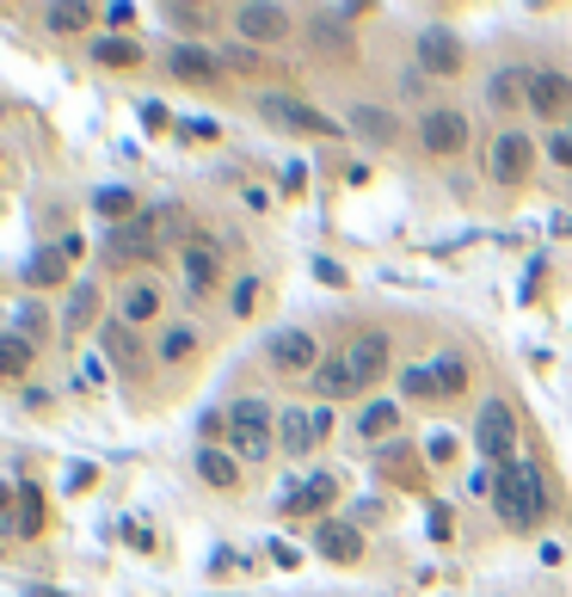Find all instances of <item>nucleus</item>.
Wrapping results in <instances>:
<instances>
[{
  "instance_id": "obj_1",
  "label": "nucleus",
  "mask_w": 572,
  "mask_h": 597,
  "mask_svg": "<svg viewBox=\"0 0 572 597\" xmlns=\"http://www.w3.org/2000/svg\"><path fill=\"white\" fill-rule=\"evenodd\" d=\"M493 511L511 530H541V518H548V469L541 462L493 469Z\"/></svg>"
},
{
  "instance_id": "obj_2",
  "label": "nucleus",
  "mask_w": 572,
  "mask_h": 597,
  "mask_svg": "<svg viewBox=\"0 0 572 597\" xmlns=\"http://www.w3.org/2000/svg\"><path fill=\"white\" fill-rule=\"evenodd\" d=\"M278 413L265 407L259 394H247V401H234L228 407V443H234V457L240 462H265L271 457V443H278Z\"/></svg>"
},
{
  "instance_id": "obj_3",
  "label": "nucleus",
  "mask_w": 572,
  "mask_h": 597,
  "mask_svg": "<svg viewBox=\"0 0 572 597\" xmlns=\"http://www.w3.org/2000/svg\"><path fill=\"white\" fill-rule=\"evenodd\" d=\"M259 117L271 129H283V136H345L339 117H326L321 105H309L295 93H259Z\"/></svg>"
},
{
  "instance_id": "obj_4",
  "label": "nucleus",
  "mask_w": 572,
  "mask_h": 597,
  "mask_svg": "<svg viewBox=\"0 0 572 597\" xmlns=\"http://www.w3.org/2000/svg\"><path fill=\"white\" fill-rule=\"evenodd\" d=\"M265 363L278 370V376H295V382H309L314 370H321V346H314V333L309 327H283L265 339Z\"/></svg>"
},
{
  "instance_id": "obj_5",
  "label": "nucleus",
  "mask_w": 572,
  "mask_h": 597,
  "mask_svg": "<svg viewBox=\"0 0 572 597\" xmlns=\"http://www.w3.org/2000/svg\"><path fill=\"white\" fill-rule=\"evenodd\" d=\"M511 443H517V413H511V401H486L474 419V450L486 462H498L505 469L511 462Z\"/></svg>"
},
{
  "instance_id": "obj_6",
  "label": "nucleus",
  "mask_w": 572,
  "mask_h": 597,
  "mask_svg": "<svg viewBox=\"0 0 572 597\" xmlns=\"http://www.w3.org/2000/svg\"><path fill=\"white\" fill-rule=\"evenodd\" d=\"M160 252V235H155V216H136V222H117L105 235V266H148Z\"/></svg>"
},
{
  "instance_id": "obj_7",
  "label": "nucleus",
  "mask_w": 572,
  "mask_h": 597,
  "mask_svg": "<svg viewBox=\"0 0 572 597\" xmlns=\"http://www.w3.org/2000/svg\"><path fill=\"white\" fill-rule=\"evenodd\" d=\"M418 68H425L431 80H456L468 68L462 37L449 32V25H425V32H418Z\"/></svg>"
},
{
  "instance_id": "obj_8",
  "label": "nucleus",
  "mask_w": 572,
  "mask_h": 597,
  "mask_svg": "<svg viewBox=\"0 0 572 597\" xmlns=\"http://www.w3.org/2000/svg\"><path fill=\"white\" fill-rule=\"evenodd\" d=\"M222 49H203V44H172L167 49V80H186V87H216L222 80Z\"/></svg>"
},
{
  "instance_id": "obj_9",
  "label": "nucleus",
  "mask_w": 572,
  "mask_h": 597,
  "mask_svg": "<svg viewBox=\"0 0 572 597\" xmlns=\"http://www.w3.org/2000/svg\"><path fill=\"white\" fill-rule=\"evenodd\" d=\"M418 142H425V155H437V160L462 155L468 148V117L462 111H425V117H418Z\"/></svg>"
},
{
  "instance_id": "obj_10",
  "label": "nucleus",
  "mask_w": 572,
  "mask_h": 597,
  "mask_svg": "<svg viewBox=\"0 0 572 597\" xmlns=\"http://www.w3.org/2000/svg\"><path fill=\"white\" fill-rule=\"evenodd\" d=\"M80 259V235H63V240H49V247L32 252V266H25V283L32 290H56V283L68 278V266Z\"/></svg>"
},
{
  "instance_id": "obj_11",
  "label": "nucleus",
  "mask_w": 572,
  "mask_h": 597,
  "mask_svg": "<svg viewBox=\"0 0 572 597\" xmlns=\"http://www.w3.org/2000/svg\"><path fill=\"white\" fill-rule=\"evenodd\" d=\"M333 499H339V474H333V469H314L295 493H283V511H290V518H314V523H321Z\"/></svg>"
},
{
  "instance_id": "obj_12",
  "label": "nucleus",
  "mask_w": 572,
  "mask_h": 597,
  "mask_svg": "<svg viewBox=\"0 0 572 597\" xmlns=\"http://www.w3.org/2000/svg\"><path fill=\"white\" fill-rule=\"evenodd\" d=\"M234 25H240L247 44H283V37H290V13H283V7H265V0L234 7Z\"/></svg>"
},
{
  "instance_id": "obj_13",
  "label": "nucleus",
  "mask_w": 572,
  "mask_h": 597,
  "mask_svg": "<svg viewBox=\"0 0 572 597\" xmlns=\"http://www.w3.org/2000/svg\"><path fill=\"white\" fill-rule=\"evenodd\" d=\"M314 554H326V561H339V566H357L363 561V530L345 518H321L314 523Z\"/></svg>"
},
{
  "instance_id": "obj_14",
  "label": "nucleus",
  "mask_w": 572,
  "mask_h": 597,
  "mask_svg": "<svg viewBox=\"0 0 572 597\" xmlns=\"http://www.w3.org/2000/svg\"><path fill=\"white\" fill-rule=\"evenodd\" d=\"M283 431H278V443L290 450V457H309L314 443H326V431H333V413H283Z\"/></svg>"
},
{
  "instance_id": "obj_15",
  "label": "nucleus",
  "mask_w": 572,
  "mask_h": 597,
  "mask_svg": "<svg viewBox=\"0 0 572 597\" xmlns=\"http://www.w3.org/2000/svg\"><path fill=\"white\" fill-rule=\"evenodd\" d=\"M567 105H572V80L560 75V68H536V75H529V111L554 124Z\"/></svg>"
},
{
  "instance_id": "obj_16",
  "label": "nucleus",
  "mask_w": 572,
  "mask_h": 597,
  "mask_svg": "<svg viewBox=\"0 0 572 597\" xmlns=\"http://www.w3.org/2000/svg\"><path fill=\"white\" fill-rule=\"evenodd\" d=\"M345 358H351V370H357V382H363V388H370V382H382L388 376V333L382 327L357 333L351 346H345Z\"/></svg>"
},
{
  "instance_id": "obj_17",
  "label": "nucleus",
  "mask_w": 572,
  "mask_h": 597,
  "mask_svg": "<svg viewBox=\"0 0 572 597\" xmlns=\"http://www.w3.org/2000/svg\"><path fill=\"white\" fill-rule=\"evenodd\" d=\"M179 271H186V290H191V296H210V290H216V278H222V252L210 247V240H191V247L179 252Z\"/></svg>"
},
{
  "instance_id": "obj_18",
  "label": "nucleus",
  "mask_w": 572,
  "mask_h": 597,
  "mask_svg": "<svg viewBox=\"0 0 572 597\" xmlns=\"http://www.w3.org/2000/svg\"><path fill=\"white\" fill-rule=\"evenodd\" d=\"M493 179H505V185L529 179V136H524V129H498V142H493Z\"/></svg>"
},
{
  "instance_id": "obj_19",
  "label": "nucleus",
  "mask_w": 572,
  "mask_h": 597,
  "mask_svg": "<svg viewBox=\"0 0 572 597\" xmlns=\"http://www.w3.org/2000/svg\"><path fill=\"white\" fill-rule=\"evenodd\" d=\"M99 351H105L111 363H117V370H124V376H142V339H136V327H124V320H111L105 333H99Z\"/></svg>"
},
{
  "instance_id": "obj_20",
  "label": "nucleus",
  "mask_w": 572,
  "mask_h": 597,
  "mask_svg": "<svg viewBox=\"0 0 572 597\" xmlns=\"http://www.w3.org/2000/svg\"><path fill=\"white\" fill-rule=\"evenodd\" d=\"M309 382H314V394H321V401H351V394H363V382H357L351 358H326Z\"/></svg>"
},
{
  "instance_id": "obj_21",
  "label": "nucleus",
  "mask_w": 572,
  "mask_h": 597,
  "mask_svg": "<svg viewBox=\"0 0 572 597\" xmlns=\"http://www.w3.org/2000/svg\"><path fill=\"white\" fill-rule=\"evenodd\" d=\"M345 129H351V136H363V142H375V148H388V142L401 136V124H394V111H382V105H351Z\"/></svg>"
},
{
  "instance_id": "obj_22",
  "label": "nucleus",
  "mask_w": 572,
  "mask_h": 597,
  "mask_svg": "<svg viewBox=\"0 0 572 597\" xmlns=\"http://www.w3.org/2000/svg\"><path fill=\"white\" fill-rule=\"evenodd\" d=\"M394 431H401V407L394 401H370L363 407V419H357V443H394Z\"/></svg>"
},
{
  "instance_id": "obj_23",
  "label": "nucleus",
  "mask_w": 572,
  "mask_h": 597,
  "mask_svg": "<svg viewBox=\"0 0 572 597\" xmlns=\"http://www.w3.org/2000/svg\"><path fill=\"white\" fill-rule=\"evenodd\" d=\"M198 474H203V487H222V493H228L234 481H240V462H234L228 450H216V443H203V450H198Z\"/></svg>"
},
{
  "instance_id": "obj_24",
  "label": "nucleus",
  "mask_w": 572,
  "mask_h": 597,
  "mask_svg": "<svg viewBox=\"0 0 572 597\" xmlns=\"http://www.w3.org/2000/svg\"><path fill=\"white\" fill-rule=\"evenodd\" d=\"M160 315V290L155 283H130L124 290V327H148Z\"/></svg>"
},
{
  "instance_id": "obj_25",
  "label": "nucleus",
  "mask_w": 572,
  "mask_h": 597,
  "mask_svg": "<svg viewBox=\"0 0 572 597\" xmlns=\"http://www.w3.org/2000/svg\"><path fill=\"white\" fill-rule=\"evenodd\" d=\"M93 315H99V283H93V278H80V283H75V296H68L63 327L80 333V327H93Z\"/></svg>"
},
{
  "instance_id": "obj_26",
  "label": "nucleus",
  "mask_w": 572,
  "mask_h": 597,
  "mask_svg": "<svg viewBox=\"0 0 572 597\" xmlns=\"http://www.w3.org/2000/svg\"><path fill=\"white\" fill-rule=\"evenodd\" d=\"M191 351H198V327H186V320H179V327H160V339H155L160 363H186Z\"/></svg>"
},
{
  "instance_id": "obj_27",
  "label": "nucleus",
  "mask_w": 572,
  "mask_h": 597,
  "mask_svg": "<svg viewBox=\"0 0 572 597\" xmlns=\"http://www.w3.org/2000/svg\"><path fill=\"white\" fill-rule=\"evenodd\" d=\"M32 370V339H19V333H0V382H19Z\"/></svg>"
},
{
  "instance_id": "obj_28",
  "label": "nucleus",
  "mask_w": 572,
  "mask_h": 597,
  "mask_svg": "<svg viewBox=\"0 0 572 597\" xmlns=\"http://www.w3.org/2000/svg\"><path fill=\"white\" fill-rule=\"evenodd\" d=\"M401 394L406 401H444V394H437V370L431 363H406L401 370Z\"/></svg>"
},
{
  "instance_id": "obj_29",
  "label": "nucleus",
  "mask_w": 572,
  "mask_h": 597,
  "mask_svg": "<svg viewBox=\"0 0 572 597\" xmlns=\"http://www.w3.org/2000/svg\"><path fill=\"white\" fill-rule=\"evenodd\" d=\"M93 63H105V68H136L142 49H136V37H99V44H93Z\"/></svg>"
},
{
  "instance_id": "obj_30",
  "label": "nucleus",
  "mask_w": 572,
  "mask_h": 597,
  "mask_svg": "<svg viewBox=\"0 0 572 597\" xmlns=\"http://www.w3.org/2000/svg\"><path fill=\"white\" fill-rule=\"evenodd\" d=\"M431 370H437V394H444V401H456V394L468 388V363L456 358V351H444V358H431Z\"/></svg>"
},
{
  "instance_id": "obj_31",
  "label": "nucleus",
  "mask_w": 572,
  "mask_h": 597,
  "mask_svg": "<svg viewBox=\"0 0 572 597\" xmlns=\"http://www.w3.org/2000/svg\"><path fill=\"white\" fill-rule=\"evenodd\" d=\"M13 499H19V536H37L44 530V499H37V487L32 481H19Z\"/></svg>"
},
{
  "instance_id": "obj_32",
  "label": "nucleus",
  "mask_w": 572,
  "mask_h": 597,
  "mask_svg": "<svg viewBox=\"0 0 572 597\" xmlns=\"http://www.w3.org/2000/svg\"><path fill=\"white\" fill-rule=\"evenodd\" d=\"M382 469L394 474V481H413V487H418V450H413V443L394 438V443L382 450Z\"/></svg>"
},
{
  "instance_id": "obj_33",
  "label": "nucleus",
  "mask_w": 572,
  "mask_h": 597,
  "mask_svg": "<svg viewBox=\"0 0 572 597\" xmlns=\"http://www.w3.org/2000/svg\"><path fill=\"white\" fill-rule=\"evenodd\" d=\"M13 327H19V339H32V346H37V339H44V333H49V315H44V302H19V315H13Z\"/></svg>"
},
{
  "instance_id": "obj_34",
  "label": "nucleus",
  "mask_w": 572,
  "mask_h": 597,
  "mask_svg": "<svg viewBox=\"0 0 572 597\" xmlns=\"http://www.w3.org/2000/svg\"><path fill=\"white\" fill-rule=\"evenodd\" d=\"M93 210H99V216H117V222H136V216H130V210H136L130 185H105V191L93 198Z\"/></svg>"
},
{
  "instance_id": "obj_35",
  "label": "nucleus",
  "mask_w": 572,
  "mask_h": 597,
  "mask_svg": "<svg viewBox=\"0 0 572 597\" xmlns=\"http://www.w3.org/2000/svg\"><path fill=\"white\" fill-rule=\"evenodd\" d=\"M49 32H80V25H93V7H49Z\"/></svg>"
},
{
  "instance_id": "obj_36",
  "label": "nucleus",
  "mask_w": 572,
  "mask_h": 597,
  "mask_svg": "<svg viewBox=\"0 0 572 597\" xmlns=\"http://www.w3.org/2000/svg\"><path fill=\"white\" fill-rule=\"evenodd\" d=\"M198 431H203V443H216V438H228V407H210L198 419Z\"/></svg>"
},
{
  "instance_id": "obj_37",
  "label": "nucleus",
  "mask_w": 572,
  "mask_h": 597,
  "mask_svg": "<svg viewBox=\"0 0 572 597\" xmlns=\"http://www.w3.org/2000/svg\"><path fill=\"white\" fill-rule=\"evenodd\" d=\"M19 530V499H13V487H0V536H13Z\"/></svg>"
},
{
  "instance_id": "obj_38",
  "label": "nucleus",
  "mask_w": 572,
  "mask_h": 597,
  "mask_svg": "<svg viewBox=\"0 0 572 597\" xmlns=\"http://www.w3.org/2000/svg\"><path fill=\"white\" fill-rule=\"evenodd\" d=\"M167 25H186V32H198V25H203V7H179V0H172V7H167Z\"/></svg>"
},
{
  "instance_id": "obj_39",
  "label": "nucleus",
  "mask_w": 572,
  "mask_h": 597,
  "mask_svg": "<svg viewBox=\"0 0 572 597\" xmlns=\"http://www.w3.org/2000/svg\"><path fill=\"white\" fill-rule=\"evenodd\" d=\"M253 302H259V278H240V290H234V315H253Z\"/></svg>"
},
{
  "instance_id": "obj_40",
  "label": "nucleus",
  "mask_w": 572,
  "mask_h": 597,
  "mask_svg": "<svg viewBox=\"0 0 572 597\" xmlns=\"http://www.w3.org/2000/svg\"><path fill=\"white\" fill-rule=\"evenodd\" d=\"M314 278H321V283H333V290H339V283H351V278H345V266H339V259H314Z\"/></svg>"
},
{
  "instance_id": "obj_41",
  "label": "nucleus",
  "mask_w": 572,
  "mask_h": 597,
  "mask_svg": "<svg viewBox=\"0 0 572 597\" xmlns=\"http://www.w3.org/2000/svg\"><path fill=\"white\" fill-rule=\"evenodd\" d=\"M186 136H191V142H216V136H222V124H216V117H191Z\"/></svg>"
},
{
  "instance_id": "obj_42",
  "label": "nucleus",
  "mask_w": 572,
  "mask_h": 597,
  "mask_svg": "<svg viewBox=\"0 0 572 597\" xmlns=\"http://www.w3.org/2000/svg\"><path fill=\"white\" fill-rule=\"evenodd\" d=\"M222 63H234V68H240V75H259V49H228V56H222Z\"/></svg>"
},
{
  "instance_id": "obj_43",
  "label": "nucleus",
  "mask_w": 572,
  "mask_h": 597,
  "mask_svg": "<svg viewBox=\"0 0 572 597\" xmlns=\"http://www.w3.org/2000/svg\"><path fill=\"white\" fill-rule=\"evenodd\" d=\"M548 155H554L560 167H572V129H554V142H548Z\"/></svg>"
},
{
  "instance_id": "obj_44",
  "label": "nucleus",
  "mask_w": 572,
  "mask_h": 597,
  "mask_svg": "<svg viewBox=\"0 0 572 597\" xmlns=\"http://www.w3.org/2000/svg\"><path fill=\"white\" fill-rule=\"evenodd\" d=\"M425 457H431V462H456V438H449V431H444V438H431V450H425Z\"/></svg>"
},
{
  "instance_id": "obj_45",
  "label": "nucleus",
  "mask_w": 572,
  "mask_h": 597,
  "mask_svg": "<svg viewBox=\"0 0 572 597\" xmlns=\"http://www.w3.org/2000/svg\"><path fill=\"white\" fill-rule=\"evenodd\" d=\"M142 124H148V129H167V105H160V99H148V105H142Z\"/></svg>"
},
{
  "instance_id": "obj_46",
  "label": "nucleus",
  "mask_w": 572,
  "mask_h": 597,
  "mask_svg": "<svg viewBox=\"0 0 572 597\" xmlns=\"http://www.w3.org/2000/svg\"><path fill=\"white\" fill-rule=\"evenodd\" d=\"M449 530H456V523H449V511L437 505V511H431V536H437V542H449Z\"/></svg>"
},
{
  "instance_id": "obj_47",
  "label": "nucleus",
  "mask_w": 572,
  "mask_h": 597,
  "mask_svg": "<svg viewBox=\"0 0 572 597\" xmlns=\"http://www.w3.org/2000/svg\"><path fill=\"white\" fill-rule=\"evenodd\" d=\"M511 99H517V87H511V75H498L493 80V105H511Z\"/></svg>"
},
{
  "instance_id": "obj_48",
  "label": "nucleus",
  "mask_w": 572,
  "mask_h": 597,
  "mask_svg": "<svg viewBox=\"0 0 572 597\" xmlns=\"http://www.w3.org/2000/svg\"><path fill=\"white\" fill-rule=\"evenodd\" d=\"M25 597H68V592H44V585H32V592H25Z\"/></svg>"
},
{
  "instance_id": "obj_49",
  "label": "nucleus",
  "mask_w": 572,
  "mask_h": 597,
  "mask_svg": "<svg viewBox=\"0 0 572 597\" xmlns=\"http://www.w3.org/2000/svg\"><path fill=\"white\" fill-rule=\"evenodd\" d=\"M0 117H7V105H0Z\"/></svg>"
}]
</instances>
